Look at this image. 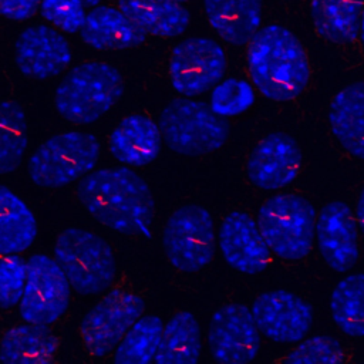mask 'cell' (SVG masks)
Here are the masks:
<instances>
[{"mask_svg": "<svg viewBox=\"0 0 364 364\" xmlns=\"http://www.w3.org/2000/svg\"><path fill=\"white\" fill-rule=\"evenodd\" d=\"M77 193L87 212L111 230L151 235L154 196L145 179L129 168L92 171L81 179Z\"/></svg>", "mask_w": 364, "mask_h": 364, "instance_id": "obj_1", "label": "cell"}, {"mask_svg": "<svg viewBox=\"0 0 364 364\" xmlns=\"http://www.w3.org/2000/svg\"><path fill=\"white\" fill-rule=\"evenodd\" d=\"M247 44V71L262 95L273 101H289L303 92L310 78V65L293 31L269 24L259 28Z\"/></svg>", "mask_w": 364, "mask_h": 364, "instance_id": "obj_2", "label": "cell"}, {"mask_svg": "<svg viewBox=\"0 0 364 364\" xmlns=\"http://www.w3.org/2000/svg\"><path fill=\"white\" fill-rule=\"evenodd\" d=\"M122 92L124 81L115 67L101 61H87L71 68L60 81L54 104L63 118L82 125L105 115Z\"/></svg>", "mask_w": 364, "mask_h": 364, "instance_id": "obj_3", "label": "cell"}, {"mask_svg": "<svg viewBox=\"0 0 364 364\" xmlns=\"http://www.w3.org/2000/svg\"><path fill=\"white\" fill-rule=\"evenodd\" d=\"M316 220L310 200L296 193H280L259 208L256 222L273 253L286 260H299L311 250Z\"/></svg>", "mask_w": 364, "mask_h": 364, "instance_id": "obj_4", "label": "cell"}, {"mask_svg": "<svg viewBox=\"0 0 364 364\" xmlns=\"http://www.w3.org/2000/svg\"><path fill=\"white\" fill-rule=\"evenodd\" d=\"M158 127L168 148L181 155L218 151L229 138L228 122L200 101L172 100L159 114Z\"/></svg>", "mask_w": 364, "mask_h": 364, "instance_id": "obj_5", "label": "cell"}, {"mask_svg": "<svg viewBox=\"0 0 364 364\" xmlns=\"http://www.w3.org/2000/svg\"><path fill=\"white\" fill-rule=\"evenodd\" d=\"M100 158V142L90 132L67 131L44 141L28 159V176L41 188H63L87 175Z\"/></svg>", "mask_w": 364, "mask_h": 364, "instance_id": "obj_6", "label": "cell"}, {"mask_svg": "<svg viewBox=\"0 0 364 364\" xmlns=\"http://www.w3.org/2000/svg\"><path fill=\"white\" fill-rule=\"evenodd\" d=\"M54 256L70 284L82 294L101 293L115 276L111 246L98 235L81 228H67L60 233Z\"/></svg>", "mask_w": 364, "mask_h": 364, "instance_id": "obj_7", "label": "cell"}, {"mask_svg": "<svg viewBox=\"0 0 364 364\" xmlns=\"http://www.w3.org/2000/svg\"><path fill=\"white\" fill-rule=\"evenodd\" d=\"M215 229L209 210L196 203L178 208L168 219L162 245L171 264L192 273L210 263L215 255Z\"/></svg>", "mask_w": 364, "mask_h": 364, "instance_id": "obj_8", "label": "cell"}, {"mask_svg": "<svg viewBox=\"0 0 364 364\" xmlns=\"http://www.w3.org/2000/svg\"><path fill=\"white\" fill-rule=\"evenodd\" d=\"M144 300L128 290L108 291L84 317L81 337L84 347L94 357L112 351L131 326L142 316Z\"/></svg>", "mask_w": 364, "mask_h": 364, "instance_id": "obj_9", "label": "cell"}, {"mask_svg": "<svg viewBox=\"0 0 364 364\" xmlns=\"http://www.w3.org/2000/svg\"><path fill=\"white\" fill-rule=\"evenodd\" d=\"M70 282L63 269L47 255L27 260V276L20 299V316L26 323L48 326L58 320L70 303Z\"/></svg>", "mask_w": 364, "mask_h": 364, "instance_id": "obj_10", "label": "cell"}, {"mask_svg": "<svg viewBox=\"0 0 364 364\" xmlns=\"http://www.w3.org/2000/svg\"><path fill=\"white\" fill-rule=\"evenodd\" d=\"M226 54L209 37H191L175 46L169 60L172 87L185 97L213 88L225 75Z\"/></svg>", "mask_w": 364, "mask_h": 364, "instance_id": "obj_11", "label": "cell"}, {"mask_svg": "<svg viewBox=\"0 0 364 364\" xmlns=\"http://www.w3.org/2000/svg\"><path fill=\"white\" fill-rule=\"evenodd\" d=\"M208 344L219 363L243 364L255 360L260 350V331L252 310L242 303L219 307L209 323Z\"/></svg>", "mask_w": 364, "mask_h": 364, "instance_id": "obj_12", "label": "cell"}, {"mask_svg": "<svg viewBox=\"0 0 364 364\" xmlns=\"http://www.w3.org/2000/svg\"><path fill=\"white\" fill-rule=\"evenodd\" d=\"M250 310L259 331L274 343H299L307 336L313 324L311 307L287 290L262 293Z\"/></svg>", "mask_w": 364, "mask_h": 364, "instance_id": "obj_13", "label": "cell"}, {"mask_svg": "<svg viewBox=\"0 0 364 364\" xmlns=\"http://www.w3.org/2000/svg\"><path fill=\"white\" fill-rule=\"evenodd\" d=\"M358 225L351 208L341 200H331L323 206L316 220L318 252L327 266L344 273L358 259Z\"/></svg>", "mask_w": 364, "mask_h": 364, "instance_id": "obj_14", "label": "cell"}, {"mask_svg": "<svg viewBox=\"0 0 364 364\" xmlns=\"http://www.w3.org/2000/svg\"><path fill=\"white\" fill-rule=\"evenodd\" d=\"M301 165V151L294 138L273 132L252 149L246 171L250 182L264 191L282 189L294 181Z\"/></svg>", "mask_w": 364, "mask_h": 364, "instance_id": "obj_15", "label": "cell"}, {"mask_svg": "<svg viewBox=\"0 0 364 364\" xmlns=\"http://www.w3.org/2000/svg\"><path fill=\"white\" fill-rule=\"evenodd\" d=\"M68 41L57 30L37 24L24 28L14 44V60L21 74L46 80L60 74L71 63Z\"/></svg>", "mask_w": 364, "mask_h": 364, "instance_id": "obj_16", "label": "cell"}, {"mask_svg": "<svg viewBox=\"0 0 364 364\" xmlns=\"http://www.w3.org/2000/svg\"><path fill=\"white\" fill-rule=\"evenodd\" d=\"M219 249L225 262L245 274L263 272L270 262L267 246L257 222L246 212L233 210L219 229Z\"/></svg>", "mask_w": 364, "mask_h": 364, "instance_id": "obj_17", "label": "cell"}, {"mask_svg": "<svg viewBox=\"0 0 364 364\" xmlns=\"http://www.w3.org/2000/svg\"><path fill=\"white\" fill-rule=\"evenodd\" d=\"M78 33L87 46L100 51L132 48L146 37L127 14L111 6H97L87 13Z\"/></svg>", "mask_w": 364, "mask_h": 364, "instance_id": "obj_18", "label": "cell"}, {"mask_svg": "<svg viewBox=\"0 0 364 364\" xmlns=\"http://www.w3.org/2000/svg\"><path fill=\"white\" fill-rule=\"evenodd\" d=\"M162 145V134L151 118L132 114L121 119L109 136V151L115 159L131 166L152 162Z\"/></svg>", "mask_w": 364, "mask_h": 364, "instance_id": "obj_19", "label": "cell"}, {"mask_svg": "<svg viewBox=\"0 0 364 364\" xmlns=\"http://www.w3.org/2000/svg\"><path fill=\"white\" fill-rule=\"evenodd\" d=\"M262 6L263 0H203L209 24L232 46L247 44L260 28Z\"/></svg>", "mask_w": 364, "mask_h": 364, "instance_id": "obj_20", "label": "cell"}, {"mask_svg": "<svg viewBox=\"0 0 364 364\" xmlns=\"http://www.w3.org/2000/svg\"><path fill=\"white\" fill-rule=\"evenodd\" d=\"M328 122L338 144L353 156L364 159V82H353L334 95Z\"/></svg>", "mask_w": 364, "mask_h": 364, "instance_id": "obj_21", "label": "cell"}, {"mask_svg": "<svg viewBox=\"0 0 364 364\" xmlns=\"http://www.w3.org/2000/svg\"><path fill=\"white\" fill-rule=\"evenodd\" d=\"M118 9L145 34L172 38L189 26V11L175 0H118Z\"/></svg>", "mask_w": 364, "mask_h": 364, "instance_id": "obj_22", "label": "cell"}, {"mask_svg": "<svg viewBox=\"0 0 364 364\" xmlns=\"http://www.w3.org/2000/svg\"><path fill=\"white\" fill-rule=\"evenodd\" d=\"M55 336L43 324L11 327L0 341V361L9 364H46L57 351Z\"/></svg>", "mask_w": 364, "mask_h": 364, "instance_id": "obj_23", "label": "cell"}, {"mask_svg": "<svg viewBox=\"0 0 364 364\" xmlns=\"http://www.w3.org/2000/svg\"><path fill=\"white\" fill-rule=\"evenodd\" d=\"M364 0H311L316 31L327 41L348 44L358 38Z\"/></svg>", "mask_w": 364, "mask_h": 364, "instance_id": "obj_24", "label": "cell"}, {"mask_svg": "<svg viewBox=\"0 0 364 364\" xmlns=\"http://www.w3.org/2000/svg\"><path fill=\"white\" fill-rule=\"evenodd\" d=\"M37 236V220L30 208L9 188L0 185V255L27 250Z\"/></svg>", "mask_w": 364, "mask_h": 364, "instance_id": "obj_25", "label": "cell"}, {"mask_svg": "<svg viewBox=\"0 0 364 364\" xmlns=\"http://www.w3.org/2000/svg\"><path fill=\"white\" fill-rule=\"evenodd\" d=\"M200 327L191 311H179L164 326L155 363L195 364L200 358Z\"/></svg>", "mask_w": 364, "mask_h": 364, "instance_id": "obj_26", "label": "cell"}, {"mask_svg": "<svg viewBox=\"0 0 364 364\" xmlns=\"http://www.w3.org/2000/svg\"><path fill=\"white\" fill-rule=\"evenodd\" d=\"M330 313L337 327L350 337H364V273L341 279L330 297Z\"/></svg>", "mask_w": 364, "mask_h": 364, "instance_id": "obj_27", "label": "cell"}, {"mask_svg": "<svg viewBox=\"0 0 364 364\" xmlns=\"http://www.w3.org/2000/svg\"><path fill=\"white\" fill-rule=\"evenodd\" d=\"M28 145V125L23 108L0 101V175L14 172Z\"/></svg>", "mask_w": 364, "mask_h": 364, "instance_id": "obj_28", "label": "cell"}, {"mask_svg": "<svg viewBox=\"0 0 364 364\" xmlns=\"http://www.w3.org/2000/svg\"><path fill=\"white\" fill-rule=\"evenodd\" d=\"M164 331L158 316H141L122 337L114 353L117 364H148L155 361Z\"/></svg>", "mask_w": 364, "mask_h": 364, "instance_id": "obj_29", "label": "cell"}, {"mask_svg": "<svg viewBox=\"0 0 364 364\" xmlns=\"http://www.w3.org/2000/svg\"><path fill=\"white\" fill-rule=\"evenodd\" d=\"M255 101V91L246 80L228 78L219 81L210 94V108L220 117H235L246 111Z\"/></svg>", "mask_w": 364, "mask_h": 364, "instance_id": "obj_30", "label": "cell"}, {"mask_svg": "<svg viewBox=\"0 0 364 364\" xmlns=\"http://www.w3.org/2000/svg\"><path fill=\"white\" fill-rule=\"evenodd\" d=\"M286 363H341L344 361V351L340 343L330 336H313L301 341L284 360Z\"/></svg>", "mask_w": 364, "mask_h": 364, "instance_id": "obj_31", "label": "cell"}, {"mask_svg": "<svg viewBox=\"0 0 364 364\" xmlns=\"http://www.w3.org/2000/svg\"><path fill=\"white\" fill-rule=\"evenodd\" d=\"M27 262L17 255H6L0 259V309L16 306L24 290Z\"/></svg>", "mask_w": 364, "mask_h": 364, "instance_id": "obj_32", "label": "cell"}, {"mask_svg": "<svg viewBox=\"0 0 364 364\" xmlns=\"http://www.w3.org/2000/svg\"><path fill=\"white\" fill-rule=\"evenodd\" d=\"M40 13L51 26L68 34L80 31L87 16L82 0H43Z\"/></svg>", "mask_w": 364, "mask_h": 364, "instance_id": "obj_33", "label": "cell"}, {"mask_svg": "<svg viewBox=\"0 0 364 364\" xmlns=\"http://www.w3.org/2000/svg\"><path fill=\"white\" fill-rule=\"evenodd\" d=\"M43 0H0V16L13 21L30 18Z\"/></svg>", "mask_w": 364, "mask_h": 364, "instance_id": "obj_34", "label": "cell"}, {"mask_svg": "<svg viewBox=\"0 0 364 364\" xmlns=\"http://www.w3.org/2000/svg\"><path fill=\"white\" fill-rule=\"evenodd\" d=\"M355 220L358 228L361 229L363 235H364V188L360 192L358 200H357V208H355Z\"/></svg>", "mask_w": 364, "mask_h": 364, "instance_id": "obj_35", "label": "cell"}, {"mask_svg": "<svg viewBox=\"0 0 364 364\" xmlns=\"http://www.w3.org/2000/svg\"><path fill=\"white\" fill-rule=\"evenodd\" d=\"M360 38H361V46H363V51H364V9H363V14H361V24H360Z\"/></svg>", "mask_w": 364, "mask_h": 364, "instance_id": "obj_36", "label": "cell"}, {"mask_svg": "<svg viewBox=\"0 0 364 364\" xmlns=\"http://www.w3.org/2000/svg\"><path fill=\"white\" fill-rule=\"evenodd\" d=\"M84 1V4H87V6H97L101 0H82Z\"/></svg>", "mask_w": 364, "mask_h": 364, "instance_id": "obj_37", "label": "cell"}, {"mask_svg": "<svg viewBox=\"0 0 364 364\" xmlns=\"http://www.w3.org/2000/svg\"><path fill=\"white\" fill-rule=\"evenodd\" d=\"M175 1H178V3H185V1H189V0H175Z\"/></svg>", "mask_w": 364, "mask_h": 364, "instance_id": "obj_38", "label": "cell"}]
</instances>
